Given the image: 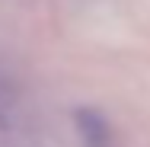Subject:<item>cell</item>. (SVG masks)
Returning a JSON list of instances; mask_svg holds the SVG:
<instances>
[{
    "label": "cell",
    "mask_w": 150,
    "mask_h": 147,
    "mask_svg": "<svg viewBox=\"0 0 150 147\" xmlns=\"http://www.w3.org/2000/svg\"><path fill=\"white\" fill-rule=\"evenodd\" d=\"M77 131H80V138H83V144L86 147H109V125H105V118L99 115L96 109H77Z\"/></svg>",
    "instance_id": "1"
}]
</instances>
